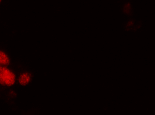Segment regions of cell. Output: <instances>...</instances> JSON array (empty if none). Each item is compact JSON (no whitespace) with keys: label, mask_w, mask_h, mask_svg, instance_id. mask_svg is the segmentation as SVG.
Here are the masks:
<instances>
[{"label":"cell","mask_w":155,"mask_h":115,"mask_svg":"<svg viewBox=\"0 0 155 115\" xmlns=\"http://www.w3.org/2000/svg\"><path fill=\"white\" fill-rule=\"evenodd\" d=\"M17 73L12 67H0V87L11 88L17 84Z\"/></svg>","instance_id":"6da1fadb"},{"label":"cell","mask_w":155,"mask_h":115,"mask_svg":"<svg viewBox=\"0 0 155 115\" xmlns=\"http://www.w3.org/2000/svg\"><path fill=\"white\" fill-rule=\"evenodd\" d=\"M33 75L29 70H22L17 75V84L21 87H27L32 83Z\"/></svg>","instance_id":"7a4b0ae2"},{"label":"cell","mask_w":155,"mask_h":115,"mask_svg":"<svg viewBox=\"0 0 155 115\" xmlns=\"http://www.w3.org/2000/svg\"><path fill=\"white\" fill-rule=\"evenodd\" d=\"M2 1H3V0H0V5L2 3Z\"/></svg>","instance_id":"277c9868"},{"label":"cell","mask_w":155,"mask_h":115,"mask_svg":"<svg viewBox=\"0 0 155 115\" xmlns=\"http://www.w3.org/2000/svg\"><path fill=\"white\" fill-rule=\"evenodd\" d=\"M0 65L12 67V60L10 55L4 50L0 49Z\"/></svg>","instance_id":"3957f363"},{"label":"cell","mask_w":155,"mask_h":115,"mask_svg":"<svg viewBox=\"0 0 155 115\" xmlns=\"http://www.w3.org/2000/svg\"><path fill=\"white\" fill-rule=\"evenodd\" d=\"M1 65H0V67H1Z\"/></svg>","instance_id":"5b68a950"}]
</instances>
